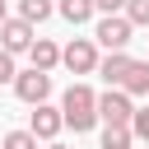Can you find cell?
Returning a JSON list of instances; mask_svg holds the SVG:
<instances>
[{
	"mask_svg": "<svg viewBox=\"0 0 149 149\" xmlns=\"http://www.w3.org/2000/svg\"><path fill=\"white\" fill-rule=\"evenodd\" d=\"M61 116H65V126H70L74 135L93 130V126H98V93H93L88 84H70L65 98H61Z\"/></svg>",
	"mask_w": 149,
	"mask_h": 149,
	"instance_id": "6da1fadb",
	"label": "cell"
},
{
	"mask_svg": "<svg viewBox=\"0 0 149 149\" xmlns=\"http://www.w3.org/2000/svg\"><path fill=\"white\" fill-rule=\"evenodd\" d=\"M135 116V98L116 84H107V93H98V121L102 126H130Z\"/></svg>",
	"mask_w": 149,
	"mask_h": 149,
	"instance_id": "7a4b0ae2",
	"label": "cell"
},
{
	"mask_svg": "<svg viewBox=\"0 0 149 149\" xmlns=\"http://www.w3.org/2000/svg\"><path fill=\"white\" fill-rule=\"evenodd\" d=\"M61 65H65L70 74H93V70H98V42H93V37H70V42L61 47Z\"/></svg>",
	"mask_w": 149,
	"mask_h": 149,
	"instance_id": "3957f363",
	"label": "cell"
},
{
	"mask_svg": "<svg viewBox=\"0 0 149 149\" xmlns=\"http://www.w3.org/2000/svg\"><path fill=\"white\" fill-rule=\"evenodd\" d=\"M130 33H135V23L126 14H102L98 28H93V42L107 47V51H121V47H130Z\"/></svg>",
	"mask_w": 149,
	"mask_h": 149,
	"instance_id": "277c9868",
	"label": "cell"
},
{
	"mask_svg": "<svg viewBox=\"0 0 149 149\" xmlns=\"http://www.w3.org/2000/svg\"><path fill=\"white\" fill-rule=\"evenodd\" d=\"M14 93H19V102H28V107H33V102H47V98H51V70H37V65H33V70H19V74H14Z\"/></svg>",
	"mask_w": 149,
	"mask_h": 149,
	"instance_id": "5b68a950",
	"label": "cell"
},
{
	"mask_svg": "<svg viewBox=\"0 0 149 149\" xmlns=\"http://www.w3.org/2000/svg\"><path fill=\"white\" fill-rule=\"evenodd\" d=\"M28 130H33L37 140H56V135L65 130V116H61V107H51V102H33Z\"/></svg>",
	"mask_w": 149,
	"mask_h": 149,
	"instance_id": "8992f818",
	"label": "cell"
},
{
	"mask_svg": "<svg viewBox=\"0 0 149 149\" xmlns=\"http://www.w3.org/2000/svg\"><path fill=\"white\" fill-rule=\"evenodd\" d=\"M33 28H37V23H28L23 14L5 19V23H0V47H5V51H14V56H19V51H28V47H33Z\"/></svg>",
	"mask_w": 149,
	"mask_h": 149,
	"instance_id": "52a82bcc",
	"label": "cell"
},
{
	"mask_svg": "<svg viewBox=\"0 0 149 149\" xmlns=\"http://www.w3.org/2000/svg\"><path fill=\"white\" fill-rule=\"evenodd\" d=\"M126 70H130V56H126V47H121V51H107V56H98V74H102L107 84H116V88H121Z\"/></svg>",
	"mask_w": 149,
	"mask_h": 149,
	"instance_id": "ba28073f",
	"label": "cell"
},
{
	"mask_svg": "<svg viewBox=\"0 0 149 149\" xmlns=\"http://www.w3.org/2000/svg\"><path fill=\"white\" fill-rule=\"evenodd\" d=\"M28 61H33L37 70H56V65H61V47H56L51 37H33V47H28Z\"/></svg>",
	"mask_w": 149,
	"mask_h": 149,
	"instance_id": "9c48e42d",
	"label": "cell"
},
{
	"mask_svg": "<svg viewBox=\"0 0 149 149\" xmlns=\"http://www.w3.org/2000/svg\"><path fill=\"white\" fill-rule=\"evenodd\" d=\"M121 88H126L130 98H149V61H130V70H126Z\"/></svg>",
	"mask_w": 149,
	"mask_h": 149,
	"instance_id": "30bf717a",
	"label": "cell"
},
{
	"mask_svg": "<svg viewBox=\"0 0 149 149\" xmlns=\"http://www.w3.org/2000/svg\"><path fill=\"white\" fill-rule=\"evenodd\" d=\"M56 14L79 28V23H88V19L98 14V5H93V0H56Z\"/></svg>",
	"mask_w": 149,
	"mask_h": 149,
	"instance_id": "8fae6325",
	"label": "cell"
},
{
	"mask_svg": "<svg viewBox=\"0 0 149 149\" xmlns=\"http://www.w3.org/2000/svg\"><path fill=\"white\" fill-rule=\"evenodd\" d=\"M130 144H135L130 126H102V149H130Z\"/></svg>",
	"mask_w": 149,
	"mask_h": 149,
	"instance_id": "7c38bea8",
	"label": "cell"
},
{
	"mask_svg": "<svg viewBox=\"0 0 149 149\" xmlns=\"http://www.w3.org/2000/svg\"><path fill=\"white\" fill-rule=\"evenodd\" d=\"M19 14H23L28 23H47V19L56 14V5H51V0H19Z\"/></svg>",
	"mask_w": 149,
	"mask_h": 149,
	"instance_id": "4fadbf2b",
	"label": "cell"
},
{
	"mask_svg": "<svg viewBox=\"0 0 149 149\" xmlns=\"http://www.w3.org/2000/svg\"><path fill=\"white\" fill-rule=\"evenodd\" d=\"M0 149H37V135H33V130H9V135L0 140Z\"/></svg>",
	"mask_w": 149,
	"mask_h": 149,
	"instance_id": "5bb4252c",
	"label": "cell"
},
{
	"mask_svg": "<svg viewBox=\"0 0 149 149\" xmlns=\"http://www.w3.org/2000/svg\"><path fill=\"white\" fill-rule=\"evenodd\" d=\"M126 19L135 28H149V0H126Z\"/></svg>",
	"mask_w": 149,
	"mask_h": 149,
	"instance_id": "9a60e30c",
	"label": "cell"
},
{
	"mask_svg": "<svg viewBox=\"0 0 149 149\" xmlns=\"http://www.w3.org/2000/svg\"><path fill=\"white\" fill-rule=\"evenodd\" d=\"M130 130H135V140H144V144H149V102H144V107H135Z\"/></svg>",
	"mask_w": 149,
	"mask_h": 149,
	"instance_id": "2e32d148",
	"label": "cell"
},
{
	"mask_svg": "<svg viewBox=\"0 0 149 149\" xmlns=\"http://www.w3.org/2000/svg\"><path fill=\"white\" fill-rule=\"evenodd\" d=\"M14 74H19V65H14V51H5V47H0V84H14Z\"/></svg>",
	"mask_w": 149,
	"mask_h": 149,
	"instance_id": "e0dca14e",
	"label": "cell"
},
{
	"mask_svg": "<svg viewBox=\"0 0 149 149\" xmlns=\"http://www.w3.org/2000/svg\"><path fill=\"white\" fill-rule=\"evenodd\" d=\"M98 14H126V0H93Z\"/></svg>",
	"mask_w": 149,
	"mask_h": 149,
	"instance_id": "ac0fdd59",
	"label": "cell"
},
{
	"mask_svg": "<svg viewBox=\"0 0 149 149\" xmlns=\"http://www.w3.org/2000/svg\"><path fill=\"white\" fill-rule=\"evenodd\" d=\"M5 19H9V14H5V0H0V23H5Z\"/></svg>",
	"mask_w": 149,
	"mask_h": 149,
	"instance_id": "d6986e66",
	"label": "cell"
},
{
	"mask_svg": "<svg viewBox=\"0 0 149 149\" xmlns=\"http://www.w3.org/2000/svg\"><path fill=\"white\" fill-rule=\"evenodd\" d=\"M47 149H65V144H56V140H47Z\"/></svg>",
	"mask_w": 149,
	"mask_h": 149,
	"instance_id": "ffe728a7",
	"label": "cell"
},
{
	"mask_svg": "<svg viewBox=\"0 0 149 149\" xmlns=\"http://www.w3.org/2000/svg\"><path fill=\"white\" fill-rule=\"evenodd\" d=\"M144 149H149V144H144Z\"/></svg>",
	"mask_w": 149,
	"mask_h": 149,
	"instance_id": "44dd1931",
	"label": "cell"
}]
</instances>
